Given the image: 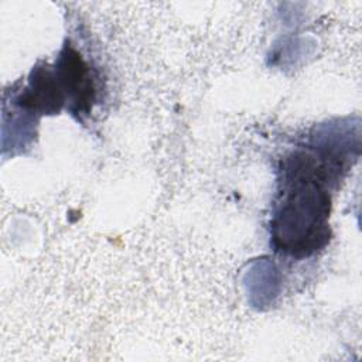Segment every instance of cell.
<instances>
[{
	"mask_svg": "<svg viewBox=\"0 0 362 362\" xmlns=\"http://www.w3.org/2000/svg\"><path fill=\"white\" fill-rule=\"evenodd\" d=\"M286 170V197L273 222L277 247L294 256H308L328 240L325 223L329 197L321 188L318 167L311 157L296 156Z\"/></svg>",
	"mask_w": 362,
	"mask_h": 362,
	"instance_id": "6da1fadb",
	"label": "cell"
},
{
	"mask_svg": "<svg viewBox=\"0 0 362 362\" xmlns=\"http://www.w3.org/2000/svg\"><path fill=\"white\" fill-rule=\"evenodd\" d=\"M55 74L64 88V92H66L76 105L78 112L88 110L95 95L92 79L86 64L69 45H65L61 52Z\"/></svg>",
	"mask_w": 362,
	"mask_h": 362,
	"instance_id": "7a4b0ae2",
	"label": "cell"
},
{
	"mask_svg": "<svg viewBox=\"0 0 362 362\" xmlns=\"http://www.w3.org/2000/svg\"><path fill=\"white\" fill-rule=\"evenodd\" d=\"M65 100L64 88L48 66L35 68L31 74L30 89L21 96V105L42 113L59 112Z\"/></svg>",
	"mask_w": 362,
	"mask_h": 362,
	"instance_id": "3957f363",
	"label": "cell"
}]
</instances>
